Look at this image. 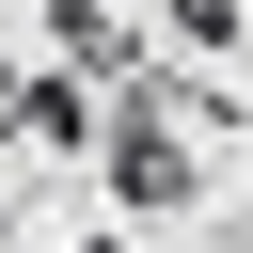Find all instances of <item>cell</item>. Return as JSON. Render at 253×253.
Listing matches in <instances>:
<instances>
[{"label": "cell", "instance_id": "obj_1", "mask_svg": "<svg viewBox=\"0 0 253 253\" xmlns=\"http://www.w3.org/2000/svg\"><path fill=\"white\" fill-rule=\"evenodd\" d=\"M111 206H190V95L111 79Z\"/></svg>", "mask_w": 253, "mask_h": 253}, {"label": "cell", "instance_id": "obj_2", "mask_svg": "<svg viewBox=\"0 0 253 253\" xmlns=\"http://www.w3.org/2000/svg\"><path fill=\"white\" fill-rule=\"evenodd\" d=\"M47 47H63L79 79H142V47H126V16H111V0H47Z\"/></svg>", "mask_w": 253, "mask_h": 253}]
</instances>
